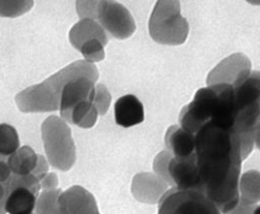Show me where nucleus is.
I'll return each instance as SVG.
<instances>
[{"label":"nucleus","instance_id":"f257e3e1","mask_svg":"<svg viewBox=\"0 0 260 214\" xmlns=\"http://www.w3.org/2000/svg\"><path fill=\"white\" fill-rule=\"evenodd\" d=\"M195 155L201 181V193L221 214L239 202L242 149L233 130L209 123L195 134Z\"/></svg>","mask_w":260,"mask_h":214},{"label":"nucleus","instance_id":"393cba45","mask_svg":"<svg viewBox=\"0 0 260 214\" xmlns=\"http://www.w3.org/2000/svg\"><path fill=\"white\" fill-rule=\"evenodd\" d=\"M245 2L253 6H260V0H245Z\"/></svg>","mask_w":260,"mask_h":214},{"label":"nucleus","instance_id":"aec40b11","mask_svg":"<svg viewBox=\"0 0 260 214\" xmlns=\"http://www.w3.org/2000/svg\"><path fill=\"white\" fill-rule=\"evenodd\" d=\"M94 106L96 107L98 115H105L108 111L111 104V95L109 94L106 87L103 84H98L95 88V96H94Z\"/></svg>","mask_w":260,"mask_h":214},{"label":"nucleus","instance_id":"f8f14e48","mask_svg":"<svg viewBox=\"0 0 260 214\" xmlns=\"http://www.w3.org/2000/svg\"><path fill=\"white\" fill-rule=\"evenodd\" d=\"M115 120L122 127H132L144 120V109L139 99L133 95H126L115 103Z\"/></svg>","mask_w":260,"mask_h":214},{"label":"nucleus","instance_id":"4468645a","mask_svg":"<svg viewBox=\"0 0 260 214\" xmlns=\"http://www.w3.org/2000/svg\"><path fill=\"white\" fill-rule=\"evenodd\" d=\"M92 39H98L103 41L105 45L108 44L106 31L93 19H81L71 30L70 40L71 44L73 45L74 48H76V50H78L84 42Z\"/></svg>","mask_w":260,"mask_h":214},{"label":"nucleus","instance_id":"20e7f679","mask_svg":"<svg viewBox=\"0 0 260 214\" xmlns=\"http://www.w3.org/2000/svg\"><path fill=\"white\" fill-rule=\"evenodd\" d=\"M158 204V214H221L204 193L196 190L172 187Z\"/></svg>","mask_w":260,"mask_h":214},{"label":"nucleus","instance_id":"4be33fe9","mask_svg":"<svg viewBox=\"0 0 260 214\" xmlns=\"http://www.w3.org/2000/svg\"><path fill=\"white\" fill-rule=\"evenodd\" d=\"M256 208H257L256 205L245 203L239 198V202H238L237 206L233 210H231L230 212H228L225 214H254Z\"/></svg>","mask_w":260,"mask_h":214},{"label":"nucleus","instance_id":"9d476101","mask_svg":"<svg viewBox=\"0 0 260 214\" xmlns=\"http://www.w3.org/2000/svg\"><path fill=\"white\" fill-rule=\"evenodd\" d=\"M58 205L61 214H100L94 196L79 186L60 193Z\"/></svg>","mask_w":260,"mask_h":214},{"label":"nucleus","instance_id":"423d86ee","mask_svg":"<svg viewBox=\"0 0 260 214\" xmlns=\"http://www.w3.org/2000/svg\"><path fill=\"white\" fill-rule=\"evenodd\" d=\"M40 182L34 176H12L5 210L9 214H33L36 209Z\"/></svg>","mask_w":260,"mask_h":214},{"label":"nucleus","instance_id":"5701e85b","mask_svg":"<svg viewBox=\"0 0 260 214\" xmlns=\"http://www.w3.org/2000/svg\"><path fill=\"white\" fill-rule=\"evenodd\" d=\"M12 176V171L7 161H0V183L10 185Z\"/></svg>","mask_w":260,"mask_h":214},{"label":"nucleus","instance_id":"7ed1b4c3","mask_svg":"<svg viewBox=\"0 0 260 214\" xmlns=\"http://www.w3.org/2000/svg\"><path fill=\"white\" fill-rule=\"evenodd\" d=\"M155 174L169 186L201 192V181L195 153L186 158H176L169 150L158 154L153 164Z\"/></svg>","mask_w":260,"mask_h":214},{"label":"nucleus","instance_id":"a211bd4d","mask_svg":"<svg viewBox=\"0 0 260 214\" xmlns=\"http://www.w3.org/2000/svg\"><path fill=\"white\" fill-rule=\"evenodd\" d=\"M34 6V0H0V17H18Z\"/></svg>","mask_w":260,"mask_h":214},{"label":"nucleus","instance_id":"9b49d317","mask_svg":"<svg viewBox=\"0 0 260 214\" xmlns=\"http://www.w3.org/2000/svg\"><path fill=\"white\" fill-rule=\"evenodd\" d=\"M169 190V185L157 175L150 173L138 174L132 183V193L139 202L146 204L159 203Z\"/></svg>","mask_w":260,"mask_h":214},{"label":"nucleus","instance_id":"6e6552de","mask_svg":"<svg viewBox=\"0 0 260 214\" xmlns=\"http://www.w3.org/2000/svg\"><path fill=\"white\" fill-rule=\"evenodd\" d=\"M251 71L250 59L241 53H236L229 56L210 71L207 83L208 85L229 84L234 87L247 78Z\"/></svg>","mask_w":260,"mask_h":214},{"label":"nucleus","instance_id":"f03ea898","mask_svg":"<svg viewBox=\"0 0 260 214\" xmlns=\"http://www.w3.org/2000/svg\"><path fill=\"white\" fill-rule=\"evenodd\" d=\"M189 23L182 17L179 0H157L149 21V32L157 44L180 46L189 36Z\"/></svg>","mask_w":260,"mask_h":214},{"label":"nucleus","instance_id":"0eeeda50","mask_svg":"<svg viewBox=\"0 0 260 214\" xmlns=\"http://www.w3.org/2000/svg\"><path fill=\"white\" fill-rule=\"evenodd\" d=\"M96 19L106 32L117 39L131 37L136 30L131 13L116 0H100Z\"/></svg>","mask_w":260,"mask_h":214},{"label":"nucleus","instance_id":"b1692460","mask_svg":"<svg viewBox=\"0 0 260 214\" xmlns=\"http://www.w3.org/2000/svg\"><path fill=\"white\" fill-rule=\"evenodd\" d=\"M254 145L260 150V122L257 124L254 131Z\"/></svg>","mask_w":260,"mask_h":214},{"label":"nucleus","instance_id":"412c9836","mask_svg":"<svg viewBox=\"0 0 260 214\" xmlns=\"http://www.w3.org/2000/svg\"><path fill=\"white\" fill-rule=\"evenodd\" d=\"M100 0H76L77 13L81 19H93L97 17V8Z\"/></svg>","mask_w":260,"mask_h":214},{"label":"nucleus","instance_id":"6ab92c4d","mask_svg":"<svg viewBox=\"0 0 260 214\" xmlns=\"http://www.w3.org/2000/svg\"><path fill=\"white\" fill-rule=\"evenodd\" d=\"M105 44L98 39H92L84 42L78 51L83 55L86 62L94 63L101 61L105 58Z\"/></svg>","mask_w":260,"mask_h":214},{"label":"nucleus","instance_id":"a878e982","mask_svg":"<svg viewBox=\"0 0 260 214\" xmlns=\"http://www.w3.org/2000/svg\"><path fill=\"white\" fill-rule=\"evenodd\" d=\"M254 214H260V206H258V207L255 209Z\"/></svg>","mask_w":260,"mask_h":214},{"label":"nucleus","instance_id":"1a4fd4ad","mask_svg":"<svg viewBox=\"0 0 260 214\" xmlns=\"http://www.w3.org/2000/svg\"><path fill=\"white\" fill-rule=\"evenodd\" d=\"M13 176H34L39 182L48 174V164L30 146H23L11 155L7 161Z\"/></svg>","mask_w":260,"mask_h":214},{"label":"nucleus","instance_id":"2eb2a0df","mask_svg":"<svg viewBox=\"0 0 260 214\" xmlns=\"http://www.w3.org/2000/svg\"><path fill=\"white\" fill-rule=\"evenodd\" d=\"M239 196L245 203L256 205L260 202V173L249 170L239 179Z\"/></svg>","mask_w":260,"mask_h":214},{"label":"nucleus","instance_id":"39448f33","mask_svg":"<svg viewBox=\"0 0 260 214\" xmlns=\"http://www.w3.org/2000/svg\"><path fill=\"white\" fill-rule=\"evenodd\" d=\"M216 94L215 85L200 89L193 99V101L184 106L179 115L180 126L193 135L197 134L205 125L209 124L215 113Z\"/></svg>","mask_w":260,"mask_h":214},{"label":"nucleus","instance_id":"ddd939ff","mask_svg":"<svg viewBox=\"0 0 260 214\" xmlns=\"http://www.w3.org/2000/svg\"><path fill=\"white\" fill-rule=\"evenodd\" d=\"M168 150L176 158H186L195 153V135L181 126H171L165 138Z\"/></svg>","mask_w":260,"mask_h":214},{"label":"nucleus","instance_id":"dca6fc26","mask_svg":"<svg viewBox=\"0 0 260 214\" xmlns=\"http://www.w3.org/2000/svg\"><path fill=\"white\" fill-rule=\"evenodd\" d=\"M20 146L17 131L9 124H0V161H8Z\"/></svg>","mask_w":260,"mask_h":214},{"label":"nucleus","instance_id":"f3484780","mask_svg":"<svg viewBox=\"0 0 260 214\" xmlns=\"http://www.w3.org/2000/svg\"><path fill=\"white\" fill-rule=\"evenodd\" d=\"M60 193V189H47L43 191L39 198H37L35 209L37 214H61L58 205Z\"/></svg>","mask_w":260,"mask_h":214}]
</instances>
